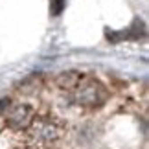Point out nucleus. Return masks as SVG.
Instances as JSON below:
<instances>
[{
    "instance_id": "3",
    "label": "nucleus",
    "mask_w": 149,
    "mask_h": 149,
    "mask_svg": "<svg viewBox=\"0 0 149 149\" xmlns=\"http://www.w3.org/2000/svg\"><path fill=\"white\" fill-rule=\"evenodd\" d=\"M6 125L13 131H26L35 118V109L28 103L13 105L9 111H6Z\"/></svg>"
},
{
    "instance_id": "7",
    "label": "nucleus",
    "mask_w": 149,
    "mask_h": 149,
    "mask_svg": "<svg viewBox=\"0 0 149 149\" xmlns=\"http://www.w3.org/2000/svg\"><path fill=\"white\" fill-rule=\"evenodd\" d=\"M19 149H39L37 146H33V144H26V146H20Z\"/></svg>"
},
{
    "instance_id": "5",
    "label": "nucleus",
    "mask_w": 149,
    "mask_h": 149,
    "mask_svg": "<svg viewBox=\"0 0 149 149\" xmlns=\"http://www.w3.org/2000/svg\"><path fill=\"white\" fill-rule=\"evenodd\" d=\"M50 4H52V13L54 15H59L65 8V0H50Z\"/></svg>"
},
{
    "instance_id": "6",
    "label": "nucleus",
    "mask_w": 149,
    "mask_h": 149,
    "mask_svg": "<svg viewBox=\"0 0 149 149\" xmlns=\"http://www.w3.org/2000/svg\"><path fill=\"white\" fill-rule=\"evenodd\" d=\"M8 107H9V101L8 100H2V101H0V112H6V111H8Z\"/></svg>"
},
{
    "instance_id": "2",
    "label": "nucleus",
    "mask_w": 149,
    "mask_h": 149,
    "mask_svg": "<svg viewBox=\"0 0 149 149\" xmlns=\"http://www.w3.org/2000/svg\"><path fill=\"white\" fill-rule=\"evenodd\" d=\"M30 133V140L33 146H48L54 144L63 136V123L50 116H35L30 127L26 129Z\"/></svg>"
},
{
    "instance_id": "1",
    "label": "nucleus",
    "mask_w": 149,
    "mask_h": 149,
    "mask_svg": "<svg viewBox=\"0 0 149 149\" xmlns=\"http://www.w3.org/2000/svg\"><path fill=\"white\" fill-rule=\"evenodd\" d=\"M72 92H74L72 96L74 103L83 109H100L101 105H105L109 98L105 85L94 77H83Z\"/></svg>"
},
{
    "instance_id": "4",
    "label": "nucleus",
    "mask_w": 149,
    "mask_h": 149,
    "mask_svg": "<svg viewBox=\"0 0 149 149\" xmlns=\"http://www.w3.org/2000/svg\"><path fill=\"white\" fill-rule=\"evenodd\" d=\"M81 79H83L81 72H77V70H66V72L57 74L55 85H57L61 90H66V92H70V90H74V88L79 85V81H81Z\"/></svg>"
}]
</instances>
